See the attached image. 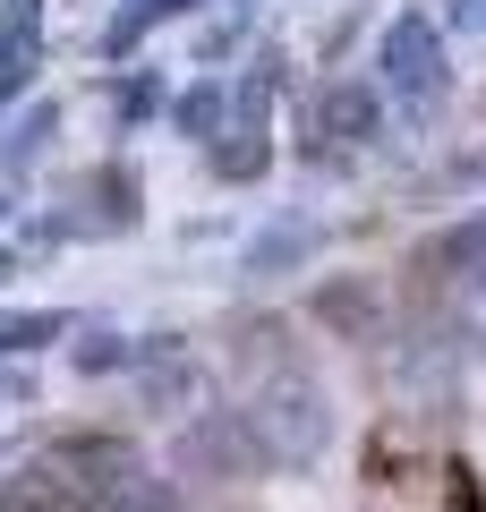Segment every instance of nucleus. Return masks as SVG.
<instances>
[{"mask_svg":"<svg viewBox=\"0 0 486 512\" xmlns=\"http://www.w3.org/2000/svg\"><path fill=\"white\" fill-rule=\"evenodd\" d=\"M26 35H35V0H9V18H0V94L26 77Z\"/></svg>","mask_w":486,"mask_h":512,"instance_id":"obj_1","label":"nucleus"}]
</instances>
